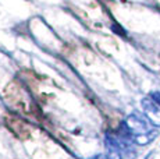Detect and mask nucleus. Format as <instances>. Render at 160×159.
Segmentation results:
<instances>
[{"label": "nucleus", "instance_id": "nucleus-1", "mask_svg": "<svg viewBox=\"0 0 160 159\" xmlns=\"http://www.w3.org/2000/svg\"><path fill=\"white\" fill-rule=\"evenodd\" d=\"M124 124L127 126L128 130H130L132 137L149 133L150 131L149 124H148V120L145 119V116H141V115H138V113H131V115L127 117V120L124 121Z\"/></svg>", "mask_w": 160, "mask_h": 159}, {"label": "nucleus", "instance_id": "nucleus-2", "mask_svg": "<svg viewBox=\"0 0 160 159\" xmlns=\"http://www.w3.org/2000/svg\"><path fill=\"white\" fill-rule=\"evenodd\" d=\"M143 109V113H145L146 119L156 127H160V105L156 103L155 100L152 99V96H146L142 99L141 102Z\"/></svg>", "mask_w": 160, "mask_h": 159}, {"label": "nucleus", "instance_id": "nucleus-3", "mask_svg": "<svg viewBox=\"0 0 160 159\" xmlns=\"http://www.w3.org/2000/svg\"><path fill=\"white\" fill-rule=\"evenodd\" d=\"M155 137H158V131H149V133L135 136L134 137V142L138 144V145H148L149 142L153 141V138H155Z\"/></svg>", "mask_w": 160, "mask_h": 159}, {"label": "nucleus", "instance_id": "nucleus-4", "mask_svg": "<svg viewBox=\"0 0 160 159\" xmlns=\"http://www.w3.org/2000/svg\"><path fill=\"white\" fill-rule=\"evenodd\" d=\"M104 159H122L121 151L117 148H107V152L104 155Z\"/></svg>", "mask_w": 160, "mask_h": 159}, {"label": "nucleus", "instance_id": "nucleus-5", "mask_svg": "<svg viewBox=\"0 0 160 159\" xmlns=\"http://www.w3.org/2000/svg\"><path fill=\"white\" fill-rule=\"evenodd\" d=\"M150 96H152V99L155 100L156 103H159V105H160V92H153Z\"/></svg>", "mask_w": 160, "mask_h": 159}]
</instances>
